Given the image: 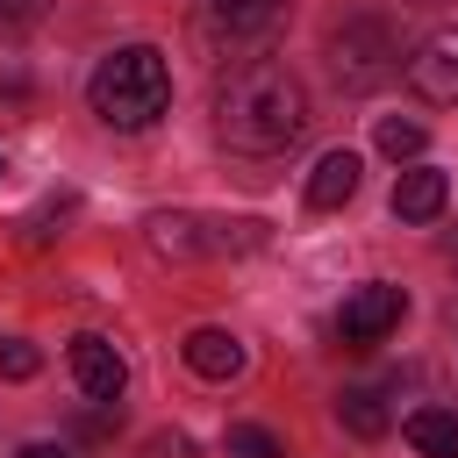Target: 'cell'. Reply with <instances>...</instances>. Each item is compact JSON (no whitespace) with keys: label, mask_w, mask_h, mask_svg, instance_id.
Listing matches in <instances>:
<instances>
[{"label":"cell","mask_w":458,"mask_h":458,"mask_svg":"<svg viewBox=\"0 0 458 458\" xmlns=\"http://www.w3.org/2000/svg\"><path fill=\"white\" fill-rule=\"evenodd\" d=\"M143 243L157 258H172V265H193V258H215V250H250L265 236H258V222H200L186 208H157L143 222Z\"/></svg>","instance_id":"obj_4"},{"label":"cell","mask_w":458,"mask_h":458,"mask_svg":"<svg viewBox=\"0 0 458 458\" xmlns=\"http://www.w3.org/2000/svg\"><path fill=\"white\" fill-rule=\"evenodd\" d=\"M336 422L351 429V437H386V401H379V386H344L336 394Z\"/></svg>","instance_id":"obj_13"},{"label":"cell","mask_w":458,"mask_h":458,"mask_svg":"<svg viewBox=\"0 0 458 458\" xmlns=\"http://www.w3.org/2000/svg\"><path fill=\"white\" fill-rule=\"evenodd\" d=\"M358 150H329L315 172H308V208H344L351 193H358Z\"/></svg>","instance_id":"obj_11"},{"label":"cell","mask_w":458,"mask_h":458,"mask_svg":"<svg viewBox=\"0 0 458 458\" xmlns=\"http://www.w3.org/2000/svg\"><path fill=\"white\" fill-rule=\"evenodd\" d=\"M200 14H208V29L229 36V43H265L272 29H286L293 0H200Z\"/></svg>","instance_id":"obj_8"},{"label":"cell","mask_w":458,"mask_h":458,"mask_svg":"<svg viewBox=\"0 0 458 458\" xmlns=\"http://www.w3.org/2000/svg\"><path fill=\"white\" fill-rule=\"evenodd\" d=\"M229 458H286L265 422H229Z\"/></svg>","instance_id":"obj_15"},{"label":"cell","mask_w":458,"mask_h":458,"mask_svg":"<svg viewBox=\"0 0 458 458\" xmlns=\"http://www.w3.org/2000/svg\"><path fill=\"white\" fill-rule=\"evenodd\" d=\"M444 200H451V179H444L437 165H408V172L394 179V215H401V222H437Z\"/></svg>","instance_id":"obj_9"},{"label":"cell","mask_w":458,"mask_h":458,"mask_svg":"<svg viewBox=\"0 0 458 458\" xmlns=\"http://www.w3.org/2000/svg\"><path fill=\"white\" fill-rule=\"evenodd\" d=\"M394 72H401V36H394L386 14H351V21L329 29V79L344 93H372Z\"/></svg>","instance_id":"obj_3"},{"label":"cell","mask_w":458,"mask_h":458,"mask_svg":"<svg viewBox=\"0 0 458 458\" xmlns=\"http://www.w3.org/2000/svg\"><path fill=\"white\" fill-rule=\"evenodd\" d=\"M408 86H415L422 100H437V107L458 100V29H437V36L415 43V57H408Z\"/></svg>","instance_id":"obj_7"},{"label":"cell","mask_w":458,"mask_h":458,"mask_svg":"<svg viewBox=\"0 0 458 458\" xmlns=\"http://www.w3.org/2000/svg\"><path fill=\"white\" fill-rule=\"evenodd\" d=\"M401 308H408V301H401V286L372 279V286H358V293L336 308V329H344V344H358V351H365V344H379L386 329H401Z\"/></svg>","instance_id":"obj_6"},{"label":"cell","mask_w":458,"mask_h":458,"mask_svg":"<svg viewBox=\"0 0 458 458\" xmlns=\"http://www.w3.org/2000/svg\"><path fill=\"white\" fill-rule=\"evenodd\" d=\"M408 444L422 458H458V408H415L408 415Z\"/></svg>","instance_id":"obj_12"},{"label":"cell","mask_w":458,"mask_h":458,"mask_svg":"<svg viewBox=\"0 0 458 458\" xmlns=\"http://www.w3.org/2000/svg\"><path fill=\"white\" fill-rule=\"evenodd\" d=\"M129 458H200V451H193V437H179V429H157V437H143Z\"/></svg>","instance_id":"obj_16"},{"label":"cell","mask_w":458,"mask_h":458,"mask_svg":"<svg viewBox=\"0 0 458 458\" xmlns=\"http://www.w3.org/2000/svg\"><path fill=\"white\" fill-rule=\"evenodd\" d=\"M186 365H193L200 379H236V372H243V344H236L229 329L200 322V329L186 336Z\"/></svg>","instance_id":"obj_10"},{"label":"cell","mask_w":458,"mask_h":458,"mask_svg":"<svg viewBox=\"0 0 458 458\" xmlns=\"http://www.w3.org/2000/svg\"><path fill=\"white\" fill-rule=\"evenodd\" d=\"M57 0H0V21H43Z\"/></svg>","instance_id":"obj_18"},{"label":"cell","mask_w":458,"mask_h":458,"mask_svg":"<svg viewBox=\"0 0 458 458\" xmlns=\"http://www.w3.org/2000/svg\"><path fill=\"white\" fill-rule=\"evenodd\" d=\"M308 129V86L279 64V57H243L222 86H215V136L243 157H272L286 143H301Z\"/></svg>","instance_id":"obj_1"},{"label":"cell","mask_w":458,"mask_h":458,"mask_svg":"<svg viewBox=\"0 0 458 458\" xmlns=\"http://www.w3.org/2000/svg\"><path fill=\"white\" fill-rule=\"evenodd\" d=\"M422 143H429V129H422V122H401V114H386V122H379V150H386L394 165H401V157H422Z\"/></svg>","instance_id":"obj_14"},{"label":"cell","mask_w":458,"mask_h":458,"mask_svg":"<svg viewBox=\"0 0 458 458\" xmlns=\"http://www.w3.org/2000/svg\"><path fill=\"white\" fill-rule=\"evenodd\" d=\"M0 172H7V165H0Z\"/></svg>","instance_id":"obj_21"},{"label":"cell","mask_w":458,"mask_h":458,"mask_svg":"<svg viewBox=\"0 0 458 458\" xmlns=\"http://www.w3.org/2000/svg\"><path fill=\"white\" fill-rule=\"evenodd\" d=\"M64 358H72V379H79V394H86V401H100V408H114V401H122V386H129V365H122V351H114L107 336L79 329Z\"/></svg>","instance_id":"obj_5"},{"label":"cell","mask_w":458,"mask_h":458,"mask_svg":"<svg viewBox=\"0 0 458 458\" xmlns=\"http://www.w3.org/2000/svg\"><path fill=\"white\" fill-rule=\"evenodd\" d=\"M422 7H437V0H422Z\"/></svg>","instance_id":"obj_20"},{"label":"cell","mask_w":458,"mask_h":458,"mask_svg":"<svg viewBox=\"0 0 458 458\" xmlns=\"http://www.w3.org/2000/svg\"><path fill=\"white\" fill-rule=\"evenodd\" d=\"M21 458H79V451H72V444H29Z\"/></svg>","instance_id":"obj_19"},{"label":"cell","mask_w":458,"mask_h":458,"mask_svg":"<svg viewBox=\"0 0 458 458\" xmlns=\"http://www.w3.org/2000/svg\"><path fill=\"white\" fill-rule=\"evenodd\" d=\"M86 100L107 129H150L165 107H172V72L150 43H129V50H107L86 79Z\"/></svg>","instance_id":"obj_2"},{"label":"cell","mask_w":458,"mask_h":458,"mask_svg":"<svg viewBox=\"0 0 458 458\" xmlns=\"http://www.w3.org/2000/svg\"><path fill=\"white\" fill-rule=\"evenodd\" d=\"M0 372H7V379H36V372H43V351H36V344H0Z\"/></svg>","instance_id":"obj_17"}]
</instances>
